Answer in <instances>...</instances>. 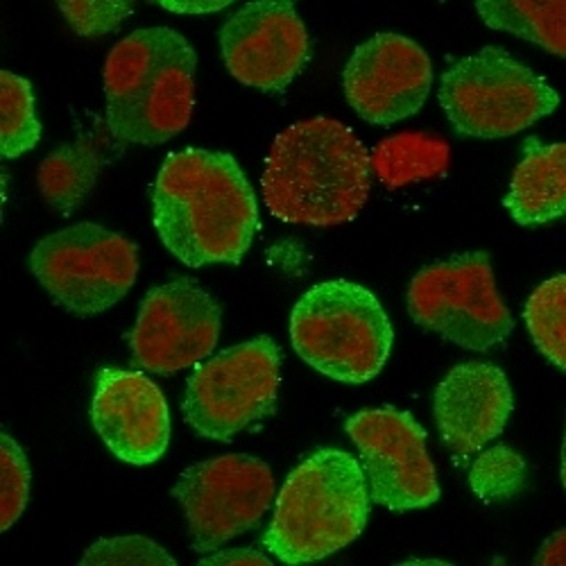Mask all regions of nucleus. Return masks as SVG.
Segmentation results:
<instances>
[{
  "mask_svg": "<svg viewBox=\"0 0 566 566\" xmlns=\"http://www.w3.org/2000/svg\"><path fill=\"white\" fill-rule=\"evenodd\" d=\"M440 105L462 136L505 138L553 114L559 96L501 45L453 62L440 82Z\"/></svg>",
  "mask_w": 566,
  "mask_h": 566,
  "instance_id": "nucleus-6",
  "label": "nucleus"
},
{
  "mask_svg": "<svg viewBox=\"0 0 566 566\" xmlns=\"http://www.w3.org/2000/svg\"><path fill=\"white\" fill-rule=\"evenodd\" d=\"M535 564L539 566H566V531H559L555 535H551L537 557H535Z\"/></svg>",
  "mask_w": 566,
  "mask_h": 566,
  "instance_id": "nucleus-29",
  "label": "nucleus"
},
{
  "mask_svg": "<svg viewBox=\"0 0 566 566\" xmlns=\"http://www.w3.org/2000/svg\"><path fill=\"white\" fill-rule=\"evenodd\" d=\"M172 496L184 510L193 551L213 553L261 522L274 499V479L259 458L222 455L188 467Z\"/></svg>",
  "mask_w": 566,
  "mask_h": 566,
  "instance_id": "nucleus-10",
  "label": "nucleus"
},
{
  "mask_svg": "<svg viewBox=\"0 0 566 566\" xmlns=\"http://www.w3.org/2000/svg\"><path fill=\"white\" fill-rule=\"evenodd\" d=\"M198 564L202 566H270L272 562L252 548H231V551H213V555L202 557Z\"/></svg>",
  "mask_w": 566,
  "mask_h": 566,
  "instance_id": "nucleus-27",
  "label": "nucleus"
},
{
  "mask_svg": "<svg viewBox=\"0 0 566 566\" xmlns=\"http://www.w3.org/2000/svg\"><path fill=\"white\" fill-rule=\"evenodd\" d=\"M526 460L505 444H496L476 455L469 471V485L485 503H503L526 488Z\"/></svg>",
  "mask_w": 566,
  "mask_h": 566,
  "instance_id": "nucleus-23",
  "label": "nucleus"
},
{
  "mask_svg": "<svg viewBox=\"0 0 566 566\" xmlns=\"http://www.w3.org/2000/svg\"><path fill=\"white\" fill-rule=\"evenodd\" d=\"M451 148L444 138L427 132H403L384 138L369 155V168L388 188L444 177Z\"/></svg>",
  "mask_w": 566,
  "mask_h": 566,
  "instance_id": "nucleus-19",
  "label": "nucleus"
},
{
  "mask_svg": "<svg viewBox=\"0 0 566 566\" xmlns=\"http://www.w3.org/2000/svg\"><path fill=\"white\" fill-rule=\"evenodd\" d=\"M91 421L107 449L123 462H157L170 442V410L146 374L101 369L91 401Z\"/></svg>",
  "mask_w": 566,
  "mask_h": 566,
  "instance_id": "nucleus-15",
  "label": "nucleus"
},
{
  "mask_svg": "<svg viewBox=\"0 0 566 566\" xmlns=\"http://www.w3.org/2000/svg\"><path fill=\"white\" fill-rule=\"evenodd\" d=\"M476 12L488 28L566 60V0H476Z\"/></svg>",
  "mask_w": 566,
  "mask_h": 566,
  "instance_id": "nucleus-20",
  "label": "nucleus"
},
{
  "mask_svg": "<svg viewBox=\"0 0 566 566\" xmlns=\"http://www.w3.org/2000/svg\"><path fill=\"white\" fill-rule=\"evenodd\" d=\"M524 317L535 347L566 371V274L551 276L535 289Z\"/></svg>",
  "mask_w": 566,
  "mask_h": 566,
  "instance_id": "nucleus-22",
  "label": "nucleus"
},
{
  "mask_svg": "<svg viewBox=\"0 0 566 566\" xmlns=\"http://www.w3.org/2000/svg\"><path fill=\"white\" fill-rule=\"evenodd\" d=\"M71 30L80 36L116 32L136 8V0H57Z\"/></svg>",
  "mask_w": 566,
  "mask_h": 566,
  "instance_id": "nucleus-25",
  "label": "nucleus"
},
{
  "mask_svg": "<svg viewBox=\"0 0 566 566\" xmlns=\"http://www.w3.org/2000/svg\"><path fill=\"white\" fill-rule=\"evenodd\" d=\"M562 483L566 490V433H564V442H562Z\"/></svg>",
  "mask_w": 566,
  "mask_h": 566,
  "instance_id": "nucleus-30",
  "label": "nucleus"
},
{
  "mask_svg": "<svg viewBox=\"0 0 566 566\" xmlns=\"http://www.w3.org/2000/svg\"><path fill=\"white\" fill-rule=\"evenodd\" d=\"M41 123L34 114L32 86L25 77L3 71L0 73V155L17 159L36 148Z\"/></svg>",
  "mask_w": 566,
  "mask_h": 566,
  "instance_id": "nucleus-21",
  "label": "nucleus"
},
{
  "mask_svg": "<svg viewBox=\"0 0 566 566\" xmlns=\"http://www.w3.org/2000/svg\"><path fill=\"white\" fill-rule=\"evenodd\" d=\"M367 476L371 501L392 512L429 507L440 499L427 431L410 412L392 406L369 408L345 423Z\"/></svg>",
  "mask_w": 566,
  "mask_h": 566,
  "instance_id": "nucleus-11",
  "label": "nucleus"
},
{
  "mask_svg": "<svg viewBox=\"0 0 566 566\" xmlns=\"http://www.w3.org/2000/svg\"><path fill=\"white\" fill-rule=\"evenodd\" d=\"M505 209L522 227H539L566 216V144L526 140L505 196Z\"/></svg>",
  "mask_w": 566,
  "mask_h": 566,
  "instance_id": "nucleus-18",
  "label": "nucleus"
},
{
  "mask_svg": "<svg viewBox=\"0 0 566 566\" xmlns=\"http://www.w3.org/2000/svg\"><path fill=\"white\" fill-rule=\"evenodd\" d=\"M82 566L91 564H177L172 555H168L159 544L146 537H114L101 539L82 555Z\"/></svg>",
  "mask_w": 566,
  "mask_h": 566,
  "instance_id": "nucleus-26",
  "label": "nucleus"
},
{
  "mask_svg": "<svg viewBox=\"0 0 566 566\" xmlns=\"http://www.w3.org/2000/svg\"><path fill=\"white\" fill-rule=\"evenodd\" d=\"M369 503L363 464L347 451L322 449L283 483L263 546L283 564L319 562L365 531Z\"/></svg>",
  "mask_w": 566,
  "mask_h": 566,
  "instance_id": "nucleus-4",
  "label": "nucleus"
},
{
  "mask_svg": "<svg viewBox=\"0 0 566 566\" xmlns=\"http://www.w3.org/2000/svg\"><path fill=\"white\" fill-rule=\"evenodd\" d=\"M233 0H157V6L172 14H213L229 8Z\"/></svg>",
  "mask_w": 566,
  "mask_h": 566,
  "instance_id": "nucleus-28",
  "label": "nucleus"
},
{
  "mask_svg": "<svg viewBox=\"0 0 566 566\" xmlns=\"http://www.w3.org/2000/svg\"><path fill=\"white\" fill-rule=\"evenodd\" d=\"M153 222L184 265H235L256 235L259 207L231 155L186 148L166 157L153 184Z\"/></svg>",
  "mask_w": 566,
  "mask_h": 566,
  "instance_id": "nucleus-1",
  "label": "nucleus"
},
{
  "mask_svg": "<svg viewBox=\"0 0 566 566\" xmlns=\"http://www.w3.org/2000/svg\"><path fill=\"white\" fill-rule=\"evenodd\" d=\"M30 499V462L12 436H0V531H10Z\"/></svg>",
  "mask_w": 566,
  "mask_h": 566,
  "instance_id": "nucleus-24",
  "label": "nucleus"
},
{
  "mask_svg": "<svg viewBox=\"0 0 566 566\" xmlns=\"http://www.w3.org/2000/svg\"><path fill=\"white\" fill-rule=\"evenodd\" d=\"M352 109L371 125H395L415 116L433 86V64L412 39L384 32L360 43L343 75Z\"/></svg>",
  "mask_w": 566,
  "mask_h": 566,
  "instance_id": "nucleus-14",
  "label": "nucleus"
},
{
  "mask_svg": "<svg viewBox=\"0 0 566 566\" xmlns=\"http://www.w3.org/2000/svg\"><path fill=\"white\" fill-rule=\"evenodd\" d=\"M297 356L340 384H367L384 369L392 349L386 308L358 283L324 281L302 295L291 313Z\"/></svg>",
  "mask_w": 566,
  "mask_h": 566,
  "instance_id": "nucleus-5",
  "label": "nucleus"
},
{
  "mask_svg": "<svg viewBox=\"0 0 566 566\" xmlns=\"http://www.w3.org/2000/svg\"><path fill=\"white\" fill-rule=\"evenodd\" d=\"M408 313L419 326L471 352L501 345L514 326L485 252L421 268L408 286Z\"/></svg>",
  "mask_w": 566,
  "mask_h": 566,
  "instance_id": "nucleus-8",
  "label": "nucleus"
},
{
  "mask_svg": "<svg viewBox=\"0 0 566 566\" xmlns=\"http://www.w3.org/2000/svg\"><path fill=\"white\" fill-rule=\"evenodd\" d=\"M369 155L340 120L308 118L283 129L268 153L263 200L283 222H352L369 196Z\"/></svg>",
  "mask_w": 566,
  "mask_h": 566,
  "instance_id": "nucleus-2",
  "label": "nucleus"
},
{
  "mask_svg": "<svg viewBox=\"0 0 566 566\" xmlns=\"http://www.w3.org/2000/svg\"><path fill=\"white\" fill-rule=\"evenodd\" d=\"M281 384V349L259 336L200 363L188 376L181 410L191 429L231 442L254 421L272 415Z\"/></svg>",
  "mask_w": 566,
  "mask_h": 566,
  "instance_id": "nucleus-9",
  "label": "nucleus"
},
{
  "mask_svg": "<svg viewBox=\"0 0 566 566\" xmlns=\"http://www.w3.org/2000/svg\"><path fill=\"white\" fill-rule=\"evenodd\" d=\"M28 263L43 291L60 306L77 317H93L132 291L138 250L103 224L77 222L41 239Z\"/></svg>",
  "mask_w": 566,
  "mask_h": 566,
  "instance_id": "nucleus-7",
  "label": "nucleus"
},
{
  "mask_svg": "<svg viewBox=\"0 0 566 566\" xmlns=\"http://www.w3.org/2000/svg\"><path fill=\"white\" fill-rule=\"evenodd\" d=\"M198 55L170 28L120 39L105 62L107 127L132 146H161L181 134L196 109Z\"/></svg>",
  "mask_w": 566,
  "mask_h": 566,
  "instance_id": "nucleus-3",
  "label": "nucleus"
},
{
  "mask_svg": "<svg viewBox=\"0 0 566 566\" xmlns=\"http://www.w3.org/2000/svg\"><path fill=\"white\" fill-rule=\"evenodd\" d=\"M222 308L193 279H172L138 304L129 334L136 365L175 374L205 360L218 345Z\"/></svg>",
  "mask_w": 566,
  "mask_h": 566,
  "instance_id": "nucleus-12",
  "label": "nucleus"
},
{
  "mask_svg": "<svg viewBox=\"0 0 566 566\" xmlns=\"http://www.w3.org/2000/svg\"><path fill=\"white\" fill-rule=\"evenodd\" d=\"M514 410L505 374L492 363L455 365L440 381L433 415L449 451L464 460L499 438Z\"/></svg>",
  "mask_w": 566,
  "mask_h": 566,
  "instance_id": "nucleus-16",
  "label": "nucleus"
},
{
  "mask_svg": "<svg viewBox=\"0 0 566 566\" xmlns=\"http://www.w3.org/2000/svg\"><path fill=\"white\" fill-rule=\"evenodd\" d=\"M227 71L245 86L279 93L308 62V32L293 0H250L220 28Z\"/></svg>",
  "mask_w": 566,
  "mask_h": 566,
  "instance_id": "nucleus-13",
  "label": "nucleus"
},
{
  "mask_svg": "<svg viewBox=\"0 0 566 566\" xmlns=\"http://www.w3.org/2000/svg\"><path fill=\"white\" fill-rule=\"evenodd\" d=\"M120 144L109 127H96L53 150L36 170V186L45 205L64 216L73 213L88 198L103 170L123 155Z\"/></svg>",
  "mask_w": 566,
  "mask_h": 566,
  "instance_id": "nucleus-17",
  "label": "nucleus"
}]
</instances>
